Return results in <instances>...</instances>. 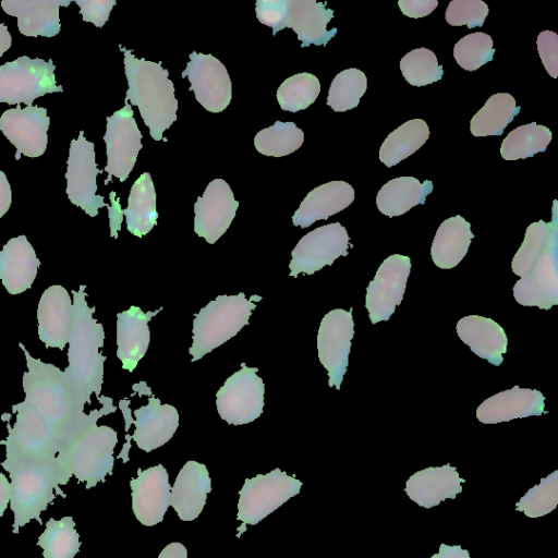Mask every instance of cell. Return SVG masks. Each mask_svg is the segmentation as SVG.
Here are the masks:
<instances>
[{
  "label": "cell",
  "instance_id": "1",
  "mask_svg": "<svg viewBox=\"0 0 558 558\" xmlns=\"http://www.w3.org/2000/svg\"><path fill=\"white\" fill-rule=\"evenodd\" d=\"M124 54V72L129 88L125 100L137 106L149 134L155 141H161L162 134L177 120L178 100L169 71L161 62L138 59L132 50L120 45Z\"/></svg>",
  "mask_w": 558,
  "mask_h": 558
},
{
  "label": "cell",
  "instance_id": "2",
  "mask_svg": "<svg viewBox=\"0 0 558 558\" xmlns=\"http://www.w3.org/2000/svg\"><path fill=\"white\" fill-rule=\"evenodd\" d=\"M85 289L86 286L82 284L78 291L72 290L75 316L69 340V365L64 372L76 391L89 403L92 393L99 398L107 357L99 351L105 340L104 327L93 317L95 307L87 305Z\"/></svg>",
  "mask_w": 558,
  "mask_h": 558
},
{
  "label": "cell",
  "instance_id": "3",
  "mask_svg": "<svg viewBox=\"0 0 558 558\" xmlns=\"http://www.w3.org/2000/svg\"><path fill=\"white\" fill-rule=\"evenodd\" d=\"M260 300L256 294L247 299L244 292L222 294L202 307L193 320V342L189 350L192 362L236 336L248 324L255 302Z\"/></svg>",
  "mask_w": 558,
  "mask_h": 558
},
{
  "label": "cell",
  "instance_id": "4",
  "mask_svg": "<svg viewBox=\"0 0 558 558\" xmlns=\"http://www.w3.org/2000/svg\"><path fill=\"white\" fill-rule=\"evenodd\" d=\"M52 60L21 56L0 65V104L33 106L46 94L62 92L54 77Z\"/></svg>",
  "mask_w": 558,
  "mask_h": 558
},
{
  "label": "cell",
  "instance_id": "5",
  "mask_svg": "<svg viewBox=\"0 0 558 558\" xmlns=\"http://www.w3.org/2000/svg\"><path fill=\"white\" fill-rule=\"evenodd\" d=\"M11 478L10 508L14 513L13 533L31 520L43 524L40 513L53 501L57 495L65 494L60 489L61 481L52 472L27 468L9 472Z\"/></svg>",
  "mask_w": 558,
  "mask_h": 558
},
{
  "label": "cell",
  "instance_id": "6",
  "mask_svg": "<svg viewBox=\"0 0 558 558\" xmlns=\"http://www.w3.org/2000/svg\"><path fill=\"white\" fill-rule=\"evenodd\" d=\"M302 482L280 469L246 478L239 492L238 520L255 525L301 490Z\"/></svg>",
  "mask_w": 558,
  "mask_h": 558
},
{
  "label": "cell",
  "instance_id": "7",
  "mask_svg": "<svg viewBox=\"0 0 558 558\" xmlns=\"http://www.w3.org/2000/svg\"><path fill=\"white\" fill-rule=\"evenodd\" d=\"M256 367L245 363L229 376L216 393L218 414L230 425H244L263 413L265 385Z\"/></svg>",
  "mask_w": 558,
  "mask_h": 558
},
{
  "label": "cell",
  "instance_id": "8",
  "mask_svg": "<svg viewBox=\"0 0 558 558\" xmlns=\"http://www.w3.org/2000/svg\"><path fill=\"white\" fill-rule=\"evenodd\" d=\"M101 172L95 159V145L81 131L70 143L66 161V195L70 202L90 217H96L101 207H110L104 196L97 194V175Z\"/></svg>",
  "mask_w": 558,
  "mask_h": 558
},
{
  "label": "cell",
  "instance_id": "9",
  "mask_svg": "<svg viewBox=\"0 0 558 558\" xmlns=\"http://www.w3.org/2000/svg\"><path fill=\"white\" fill-rule=\"evenodd\" d=\"M106 120L104 141L107 165L104 170L108 173V178L105 184H108L111 177L124 182L134 168L138 151L143 148L141 143L143 135L134 119L132 107L125 99L123 108L114 111Z\"/></svg>",
  "mask_w": 558,
  "mask_h": 558
},
{
  "label": "cell",
  "instance_id": "10",
  "mask_svg": "<svg viewBox=\"0 0 558 558\" xmlns=\"http://www.w3.org/2000/svg\"><path fill=\"white\" fill-rule=\"evenodd\" d=\"M349 235L340 222L318 227L306 233L291 252V277L313 275L331 265L338 257L348 255Z\"/></svg>",
  "mask_w": 558,
  "mask_h": 558
},
{
  "label": "cell",
  "instance_id": "11",
  "mask_svg": "<svg viewBox=\"0 0 558 558\" xmlns=\"http://www.w3.org/2000/svg\"><path fill=\"white\" fill-rule=\"evenodd\" d=\"M117 442L118 435L113 428L96 425L75 445L70 457V470L78 482L86 483V489L112 474Z\"/></svg>",
  "mask_w": 558,
  "mask_h": 558
},
{
  "label": "cell",
  "instance_id": "12",
  "mask_svg": "<svg viewBox=\"0 0 558 558\" xmlns=\"http://www.w3.org/2000/svg\"><path fill=\"white\" fill-rule=\"evenodd\" d=\"M352 314L342 308L328 312L317 333L318 359L328 372V386L340 389L347 372L351 340L354 336Z\"/></svg>",
  "mask_w": 558,
  "mask_h": 558
},
{
  "label": "cell",
  "instance_id": "13",
  "mask_svg": "<svg viewBox=\"0 0 558 558\" xmlns=\"http://www.w3.org/2000/svg\"><path fill=\"white\" fill-rule=\"evenodd\" d=\"M410 271L411 259L401 254L390 255L380 264L366 288L365 307L372 324L388 320L395 313L403 300Z\"/></svg>",
  "mask_w": 558,
  "mask_h": 558
},
{
  "label": "cell",
  "instance_id": "14",
  "mask_svg": "<svg viewBox=\"0 0 558 558\" xmlns=\"http://www.w3.org/2000/svg\"><path fill=\"white\" fill-rule=\"evenodd\" d=\"M189 58L182 72V77L191 83L189 89L207 111L225 110L232 98V83L226 66L210 53L193 51Z\"/></svg>",
  "mask_w": 558,
  "mask_h": 558
},
{
  "label": "cell",
  "instance_id": "15",
  "mask_svg": "<svg viewBox=\"0 0 558 558\" xmlns=\"http://www.w3.org/2000/svg\"><path fill=\"white\" fill-rule=\"evenodd\" d=\"M49 124L47 109L38 106L22 109L19 105L5 110L0 117V131L15 147L16 160L21 155L37 158L46 151Z\"/></svg>",
  "mask_w": 558,
  "mask_h": 558
},
{
  "label": "cell",
  "instance_id": "16",
  "mask_svg": "<svg viewBox=\"0 0 558 558\" xmlns=\"http://www.w3.org/2000/svg\"><path fill=\"white\" fill-rule=\"evenodd\" d=\"M238 207L229 184L214 179L194 204V232L214 244L230 227Z\"/></svg>",
  "mask_w": 558,
  "mask_h": 558
},
{
  "label": "cell",
  "instance_id": "17",
  "mask_svg": "<svg viewBox=\"0 0 558 558\" xmlns=\"http://www.w3.org/2000/svg\"><path fill=\"white\" fill-rule=\"evenodd\" d=\"M130 486L135 518L146 526L160 523L170 505L171 486L165 466L158 464L146 470L138 469Z\"/></svg>",
  "mask_w": 558,
  "mask_h": 558
},
{
  "label": "cell",
  "instance_id": "18",
  "mask_svg": "<svg viewBox=\"0 0 558 558\" xmlns=\"http://www.w3.org/2000/svg\"><path fill=\"white\" fill-rule=\"evenodd\" d=\"M73 300L62 286L47 288L37 308L38 337L46 348L63 349L74 324Z\"/></svg>",
  "mask_w": 558,
  "mask_h": 558
},
{
  "label": "cell",
  "instance_id": "19",
  "mask_svg": "<svg viewBox=\"0 0 558 558\" xmlns=\"http://www.w3.org/2000/svg\"><path fill=\"white\" fill-rule=\"evenodd\" d=\"M513 296L523 306L549 310L558 304V246L546 252L529 271L514 283Z\"/></svg>",
  "mask_w": 558,
  "mask_h": 558
},
{
  "label": "cell",
  "instance_id": "20",
  "mask_svg": "<svg viewBox=\"0 0 558 558\" xmlns=\"http://www.w3.org/2000/svg\"><path fill=\"white\" fill-rule=\"evenodd\" d=\"M147 396V404L133 412L135 430L131 438L140 449L150 452L172 438L179 426V413L173 405L162 404L150 389Z\"/></svg>",
  "mask_w": 558,
  "mask_h": 558
},
{
  "label": "cell",
  "instance_id": "21",
  "mask_svg": "<svg viewBox=\"0 0 558 558\" xmlns=\"http://www.w3.org/2000/svg\"><path fill=\"white\" fill-rule=\"evenodd\" d=\"M544 400L541 391L515 385L484 400L476 409V417L484 424H497L541 415L544 413Z\"/></svg>",
  "mask_w": 558,
  "mask_h": 558
},
{
  "label": "cell",
  "instance_id": "22",
  "mask_svg": "<svg viewBox=\"0 0 558 558\" xmlns=\"http://www.w3.org/2000/svg\"><path fill=\"white\" fill-rule=\"evenodd\" d=\"M160 311L162 307L144 312L132 305L117 314V356L123 369L132 373L144 357L150 340L148 322Z\"/></svg>",
  "mask_w": 558,
  "mask_h": 558
},
{
  "label": "cell",
  "instance_id": "23",
  "mask_svg": "<svg viewBox=\"0 0 558 558\" xmlns=\"http://www.w3.org/2000/svg\"><path fill=\"white\" fill-rule=\"evenodd\" d=\"M464 482L457 469L447 463L415 472L408 478L404 490L411 500L428 509L445 499H454Z\"/></svg>",
  "mask_w": 558,
  "mask_h": 558
},
{
  "label": "cell",
  "instance_id": "24",
  "mask_svg": "<svg viewBox=\"0 0 558 558\" xmlns=\"http://www.w3.org/2000/svg\"><path fill=\"white\" fill-rule=\"evenodd\" d=\"M333 17V11L326 8L325 2L315 0H287L284 28H292L302 43L301 47L310 45L326 46L337 34V28L327 31V24Z\"/></svg>",
  "mask_w": 558,
  "mask_h": 558
},
{
  "label": "cell",
  "instance_id": "25",
  "mask_svg": "<svg viewBox=\"0 0 558 558\" xmlns=\"http://www.w3.org/2000/svg\"><path fill=\"white\" fill-rule=\"evenodd\" d=\"M71 0H2L3 11L17 19V28L24 36L53 37L61 29L60 7Z\"/></svg>",
  "mask_w": 558,
  "mask_h": 558
},
{
  "label": "cell",
  "instance_id": "26",
  "mask_svg": "<svg viewBox=\"0 0 558 558\" xmlns=\"http://www.w3.org/2000/svg\"><path fill=\"white\" fill-rule=\"evenodd\" d=\"M211 490V482L205 464L187 461L179 471L170 490V505L182 521L196 519Z\"/></svg>",
  "mask_w": 558,
  "mask_h": 558
},
{
  "label": "cell",
  "instance_id": "27",
  "mask_svg": "<svg viewBox=\"0 0 558 558\" xmlns=\"http://www.w3.org/2000/svg\"><path fill=\"white\" fill-rule=\"evenodd\" d=\"M39 266L34 247L23 234L10 239L0 252V279L10 294L29 289Z\"/></svg>",
  "mask_w": 558,
  "mask_h": 558
},
{
  "label": "cell",
  "instance_id": "28",
  "mask_svg": "<svg viewBox=\"0 0 558 558\" xmlns=\"http://www.w3.org/2000/svg\"><path fill=\"white\" fill-rule=\"evenodd\" d=\"M354 201L353 187L344 181H330L312 190L292 216L295 227L307 228L328 219Z\"/></svg>",
  "mask_w": 558,
  "mask_h": 558
},
{
  "label": "cell",
  "instance_id": "29",
  "mask_svg": "<svg viewBox=\"0 0 558 558\" xmlns=\"http://www.w3.org/2000/svg\"><path fill=\"white\" fill-rule=\"evenodd\" d=\"M459 338L481 359L499 366L507 352L508 338L495 320L480 316H464L457 323Z\"/></svg>",
  "mask_w": 558,
  "mask_h": 558
},
{
  "label": "cell",
  "instance_id": "30",
  "mask_svg": "<svg viewBox=\"0 0 558 558\" xmlns=\"http://www.w3.org/2000/svg\"><path fill=\"white\" fill-rule=\"evenodd\" d=\"M473 238L471 225L462 216L446 219L438 227L432 243L434 264L441 269L456 267L466 255Z\"/></svg>",
  "mask_w": 558,
  "mask_h": 558
},
{
  "label": "cell",
  "instance_id": "31",
  "mask_svg": "<svg viewBox=\"0 0 558 558\" xmlns=\"http://www.w3.org/2000/svg\"><path fill=\"white\" fill-rule=\"evenodd\" d=\"M433 191L429 180L421 183L414 177H399L384 184L377 193L376 205L379 211L390 218L409 211L414 206L425 204Z\"/></svg>",
  "mask_w": 558,
  "mask_h": 558
},
{
  "label": "cell",
  "instance_id": "32",
  "mask_svg": "<svg viewBox=\"0 0 558 558\" xmlns=\"http://www.w3.org/2000/svg\"><path fill=\"white\" fill-rule=\"evenodd\" d=\"M122 214L125 216L128 230L138 238L146 235L157 225L156 192L148 172L142 173L133 183L128 207Z\"/></svg>",
  "mask_w": 558,
  "mask_h": 558
},
{
  "label": "cell",
  "instance_id": "33",
  "mask_svg": "<svg viewBox=\"0 0 558 558\" xmlns=\"http://www.w3.org/2000/svg\"><path fill=\"white\" fill-rule=\"evenodd\" d=\"M554 203V218L551 222L539 220L532 222L524 235V240L514 254L511 269L514 275L524 277L534 267L536 262L549 250L558 246V225Z\"/></svg>",
  "mask_w": 558,
  "mask_h": 558
},
{
  "label": "cell",
  "instance_id": "34",
  "mask_svg": "<svg viewBox=\"0 0 558 558\" xmlns=\"http://www.w3.org/2000/svg\"><path fill=\"white\" fill-rule=\"evenodd\" d=\"M429 137V128L422 119H412L392 131L379 149V159L388 168L410 157Z\"/></svg>",
  "mask_w": 558,
  "mask_h": 558
},
{
  "label": "cell",
  "instance_id": "35",
  "mask_svg": "<svg viewBox=\"0 0 558 558\" xmlns=\"http://www.w3.org/2000/svg\"><path fill=\"white\" fill-rule=\"evenodd\" d=\"M520 110L509 93L494 94L472 117L470 131L474 136L501 135Z\"/></svg>",
  "mask_w": 558,
  "mask_h": 558
},
{
  "label": "cell",
  "instance_id": "36",
  "mask_svg": "<svg viewBox=\"0 0 558 558\" xmlns=\"http://www.w3.org/2000/svg\"><path fill=\"white\" fill-rule=\"evenodd\" d=\"M551 141V131L536 122L520 125L512 130L500 146V155L506 160L533 157L545 151Z\"/></svg>",
  "mask_w": 558,
  "mask_h": 558
},
{
  "label": "cell",
  "instance_id": "37",
  "mask_svg": "<svg viewBox=\"0 0 558 558\" xmlns=\"http://www.w3.org/2000/svg\"><path fill=\"white\" fill-rule=\"evenodd\" d=\"M37 545L43 548L44 558H74L81 547L80 535L72 517L60 520L49 519Z\"/></svg>",
  "mask_w": 558,
  "mask_h": 558
},
{
  "label": "cell",
  "instance_id": "38",
  "mask_svg": "<svg viewBox=\"0 0 558 558\" xmlns=\"http://www.w3.org/2000/svg\"><path fill=\"white\" fill-rule=\"evenodd\" d=\"M303 142L304 133L294 122L276 121L254 136V146L258 153L277 158L298 150Z\"/></svg>",
  "mask_w": 558,
  "mask_h": 558
},
{
  "label": "cell",
  "instance_id": "39",
  "mask_svg": "<svg viewBox=\"0 0 558 558\" xmlns=\"http://www.w3.org/2000/svg\"><path fill=\"white\" fill-rule=\"evenodd\" d=\"M320 93L318 78L307 72L294 74L277 89V101L282 110L298 112L308 108Z\"/></svg>",
  "mask_w": 558,
  "mask_h": 558
},
{
  "label": "cell",
  "instance_id": "40",
  "mask_svg": "<svg viewBox=\"0 0 558 558\" xmlns=\"http://www.w3.org/2000/svg\"><path fill=\"white\" fill-rule=\"evenodd\" d=\"M367 88V78L364 72L350 68L338 73L332 80L327 105L335 111L343 112L355 108Z\"/></svg>",
  "mask_w": 558,
  "mask_h": 558
},
{
  "label": "cell",
  "instance_id": "41",
  "mask_svg": "<svg viewBox=\"0 0 558 558\" xmlns=\"http://www.w3.org/2000/svg\"><path fill=\"white\" fill-rule=\"evenodd\" d=\"M400 70L408 83L418 87L439 81L444 74L436 54L423 47L413 49L402 57Z\"/></svg>",
  "mask_w": 558,
  "mask_h": 558
},
{
  "label": "cell",
  "instance_id": "42",
  "mask_svg": "<svg viewBox=\"0 0 558 558\" xmlns=\"http://www.w3.org/2000/svg\"><path fill=\"white\" fill-rule=\"evenodd\" d=\"M495 49L492 37L483 32L465 35L454 45L453 57L466 71H475L493 60Z\"/></svg>",
  "mask_w": 558,
  "mask_h": 558
},
{
  "label": "cell",
  "instance_id": "43",
  "mask_svg": "<svg viewBox=\"0 0 558 558\" xmlns=\"http://www.w3.org/2000/svg\"><path fill=\"white\" fill-rule=\"evenodd\" d=\"M558 504V471L542 478L541 483L515 504V509L526 517L538 518L553 511Z\"/></svg>",
  "mask_w": 558,
  "mask_h": 558
},
{
  "label": "cell",
  "instance_id": "44",
  "mask_svg": "<svg viewBox=\"0 0 558 558\" xmlns=\"http://www.w3.org/2000/svg\"><path fill=\"white\" fill-rule=\"evenodd\" d=\"M488 11L487 4L482 0H453L447 7L446 21L453 26L481 27Z\"/></svg>",
  "mask_w": 558,
  "mask_h": 558
},
{
  "label": "cell",
  "instance_id": "45",
  "mask_svg": "<svg viewBox=\"0 0 558 558\" xmlns=\"http://www.w3.org/2000/svg\"><path fill=\"white\" fill-rule=\"evenodd\" d=\"M255 11L257 20L272 28L274 36L284 28L287 0H257Z\"/></svg>",
  "mask_w": 558,
  "mask_h": 558
},
{
  "label": "cell",
  "instance_id": "46",
  "mask_svg": "<svg viewBox=\"0 0 558 558\" xmlns=\"http://www.w3.org/2000/svg\"><path fill=\"white\" fill-rule=\"evenodd\" d=\"M537 50L547 73L558 76V35L553 31H543L538 34Z\"/></svg>",
  "mask_w": 558,
  "mask_h": 558
},
{
  "label": "cell",
  "instance_id": "47",
  "mask_svg": "<svg viewBox=\"0 0 558 558\" xmlns=\"http://www.w3.org/2000/svg\"><path fill=\"white\" fill-rule=\"evenodd\" d=\"M80 7V13L85 22L93 23L96 27H102L109 19L114 0H75Z\"/></svg>",
  "mask_w": 558,
  "mask_h": 558
},
{
  "label": "cell",
  "instance_id": "48",
  "mask_svg": "<svg viewBox=\"0 0 558 558\" xmlns=\"http://www.w3.org/2000/svg\"><path fill=\"white\" fill-rule=\"evenodd\" d=\"M401 12L408 17L420 19L430 14L438 5L437 0H399Z\"/></svg>",
  "mask_w": 558,
  "mask_h": 558
},
{
  "label": "cell",
  "instance_id": "49",
  "mask_svg": "<svg viewBox=\"0 0 558 558\" xmlns=\"http://www.w3.org/2000/svg\"><path fill=\"white\" fill-rule=\"evenodd\" d=\"M129 404H130L129 399H123L119 402V408L121 409L124 420H125L126 442L124 444L123 449H122L121 453L118 456V458H122L124 463L129 461L128 453H129V449H130L131 445H130V436H129L128 432L130 429L131 424L133 423V418L131 416V410L129 408Z\"/></svg>",
  "mask_w": 558,
  "mask_h": 558
},
{
  "label": "cell",
  "instance_id": "50",
  "mask_svg": "<svg viewBox=\"0 0 558 558\" xmlns=\"http://www.w3.org/2000/svg\"><path fill=\"white\" fill-rule=\"evenodd\" d=\"M12 203L11 185L5 173L0 170V218L9 210Z\"/></svg>",
  "mask_w": 558,
  "mask_h": 558
},
{
  "label": "cell",
  "instance_id": "51",
  "mask_svg": "<svg viewBox=\"0 0 558 558\" xmlns=\"http://www.w3.org/2000/svg\"><path fill=\"white\" fill-rule=\"evenodd\" d=\"M430 558H471L470 553L460 545L440 544L439 551Z\"/></svg>",
  "mask_w": 558,
  "mask_h": 558
},
{
  "label": "cell",
  "instance_id": "52",
  "mask_svg": "<svg viewBox=\"0 0 558 558\" xmlns=\"http://www.w3.org/2000/svg\"><path fill=\"white\" fill-rule=\"evenodd\" d=\"M157 558H187V550L181 543L168 544Z\"/></svg>",
  "mask_w": 558,
  "mask_h": 558
},
{
  "label": "cell",
  "instance_id": "53",
  "mask_svg": "<svg viewBox=\"0 0 558 558\" xmlns=\"http://www.w3.org/2000/svg\"><path fill=\"white\" fill-rule=\"evenodd\" d=\"M11 498V485L7 476L0 473V519L7 509Z\"/></svg>",
  "mask_w": 558,
  "mask_h": 558
},
{
  "label": "cell",
  "instance_id": "54",
  "mask_svg": "<svg viewBox=\"0 0 558 558\" xmlns=\"http://www.w3.org/2000/svg\"><path fill=\"white\" fill-rule=\"evenodd\" d=\"M12 46V36L8 29V26L0 23V58L7 50Z\"/></svg>",
  "mask_w": 558,
  "mask_h": 558
}]
</instances>
